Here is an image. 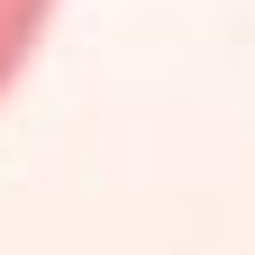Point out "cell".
Listing matches in <instances>:
<instances>
[{"label":"cell","mask_w":255,"mask_h":255,"mask_svg":"<svg viewBox=\"0 0 255 255\" xmlns=\"http://www.w3.org/2000/svg\"><path fill=\"white\" fill-rule=\"evenodd\" d=\"M46 9H55V0H0V91H9V73L27 64V46H37Z\"/></svg>","instance_id":"1"}]
</instances>
